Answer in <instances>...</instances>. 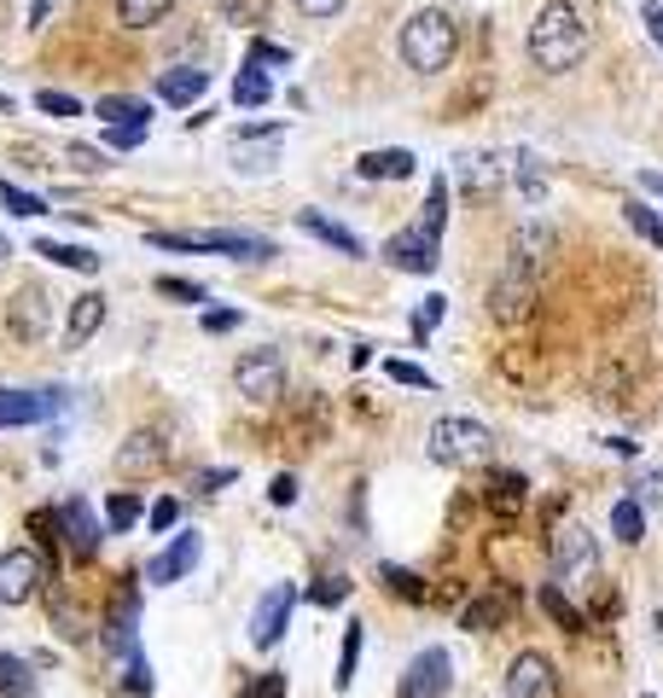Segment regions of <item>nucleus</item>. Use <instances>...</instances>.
Listing matches in <instances>:
<instances>
[{"instance_id": "obj_1", "label": "nucleus", "mask_w": 663, "mask_h": 698, "mask_svg": "<svg viewBox=\"0 0 663 698\" xmlns=\"http://www.w3.org/2000/svg\"><path fill=\"white\" fill-rule=\"evenodd\" d=\"M548 250H553V233L541 221H524L518 240H513V262L501 268V280L489 285V315L501 327H518L524 315L536 309L541 297V268H548Z\"/></svg>"}, {"instance_id": "obj_2", "label": "nucleus", "mask_w": 663, "mask_h": 698, "mask_svg": "<svg viewBox=\"0 0 663 698\" xmlns=\"http://www.w3.org/2000/svg\"><path fill=\"white\" fill-rule=\"evenodd\" d=\"M588 59V24L570 0H548L530 24V64L548 76H565Z\"/></svg>"}, {"instance_id": "obj_3", "label": "nucleus", "mask_w": 663, "mask_h": 698, "mask_svg": "<svg viewBox=\"0 0 663 698\" xmlns=\"http://www.w3.org/2000/svg\"><path fill=\"white\" fill-rule=\"evenodd\" d=\"M396 47H402V64H407V71H419V76H442V71L454 64V53H461V29H454L449 12L425 7V12H414V19L402 24Z\"/></svg>"}, {"instance_id": "obj_4", "label": "nucleus", "mask_w": 663, "mask_h": 698, "mask_svg": "<svg viewBox=\"0 0 663 698\" xmlns=\"http://www.w3.org/2000/svg\"><path fill=\"white\" fill-rule=\"evenodd\" d=\"M495 454V431L466 414H442L431 425V460L437 466H483Z\"/></svg>"}, {"instance_id": "obj_5", "label": "nucleus", "mask_w": 663, "mask_h": 698, "mask_svg": "<svg viewBox=\"0 0 663 698\" xmlns=\"http://www.w3.org/2000/svg\"><path fill=\"white\" fill-rule=\"evenodd\" d=\"M146 245L158 250H210V257H233V262H274L280 245L257 240V233H146Z\"/></svg>"}, {"instance_id": "obj_6", "label": "nucleus", "mask_w": 663, "mask_h": 698, "mask_svg": "<svg viewBox=\"0 0 663 698\" xmlns=\"http://www.w3.org/2000/svg\"><path fill=\"white\" fill-rule=\"evenodd\" d=\"M233 390H240L245 402H257V407H274L285 396V362H280V350H245L240 362H233Z\"/></svg>"}, {"instance_id": "obj_7", "label": "nucleus", "mask_w": 663, "mask_h": 698, "mask_svg": "<svg viewBox=\"0 0 663 698\" xmlns=\"http://www.w3.org/2000/svg\"><path fill=\"white\" fill-rule=\"evenodd\" d=\"M553 576L565 588H593V576H600V548H593V536L582 524H565L553 541Z\"/></svg>"}, {"instance_id": "obj_8", "label": "nucleus", "mask_w": 663, "mask_h": 698, "mask_svg": "<svg viewBox=\"0 0 663 698\" xmlns=\"http://www.w3.org/2000/svg\"><path fill=\"white\" fill-rule=\"evenodd\" d=\"M47 583V559L36 548H7L0 553V605H29Z\"/></svg>"}, {"instance_id": "obj_9", "label": "nucleus", "mask_w": 663, "mask_h": 698, "mask_svg": "<svg viewBox=\"0 0 663 698\" xmlns=\"http://www.w3.org/2000/svg\"><path fill=\"white\" fill-rule=\"evenodd\" d=\"M292 605H297V588H292V583H274V588L257 600V611H250V646H257V652L280 646L285 623H292Z\"/></svg>"}, {"instance_id": "obj_10", "label": "nucleus", "mask_w": 663, "mask_h": 698, "mask_svg": "<svg viewBox=\"0 0 663 698\" xmlns=\"http://www.w3.org/2000/svg\"><path fill=\"white\" fill-rule=\"evenodd\" d=\"M116 478H158V472L169 466V442L158 431H128L123 442H116Z\"/></svg>"}, {"instance_id": "obj_11", "label": "nucleus", "mask_w": 663, "mask_h": 698, "mask_svg": "<svg viewBox=\"0 0 663 698\" xmlns=\"http://www.w3.org/2000/svg\"><path fill=\"white\" fill-rule=\"evenodd\" d=\"M7 327L24 338V344H41L47 327H53V297L41 292V285H19V292L7 297Z\"/></svg>"}, {"instance_id": "obj_12", "label": "nucleus", "mask_w": 663, "mask_h": 698, "mask_svg": "<svg viewBox=\"0 0 663 698\" xmlns=\"http://www.w3.org/2000/svg\"><path fill=\"white\" fill-rule=\"evenodd\" d=\"M449 687H454V658L442 646H425L402 675V698H442Z\"/></svg>"}, {"instance_id": "obj_13", "label": "nucleus", "mask_w": 663, "mask_h": 698, "mask_svg": "<svg viewBox=\"0 0 663 698\" xmlns=\"http://www.w3.org/2000/svg\"><path fill=\"white\" fill-rule=\"evenodd\" d=\"M506 698H558V670L548 652H518L506 670Z\"/></svg>"}, {"instance_id": "obj_14", "label": "nucleus", "mask_w": 663, "mask_h": 698, "mask_svg": "<svg viewBox=\"0 0 663 698\" xmlns=\"http://www.w3.org/2000/svg\"><path fill=\"white\" fill-rule=\"evenodd\" d=\"M64 402V390H0V431L12 425H36V419H53Z\"/></svg>"}, {"instance_id": "obj_15", "label": "nucleus", "mask_w": 663, "mask_h": 698, "mask_svg": "<svg viewBox=\"0 0 663 698\" xmlns=\"http://www.w3.org/2000/svg\"><path fill=\"white\" fill-rule=\"evenodd\" d=\"M437 250H442L437 233L407 228V233H396V240L384 245V257H390V268H402V274H437Z\"/></svg>"}, {"instance_id": "obj_16", "label": "nucleus", "mask_w": 663, "mask_h": 698, "mask_svg": "<svg viewBox=\"0 0 663 698\" xmlns=\"http://www.w3.org/2000/svg\"><path fill=\"white\" fill-rule=\"evenodd\" d=\"M297 228L309 233V240L320 245H332L337 257H367V245H361V233H349L344 221H332L327 210H297Z\"/></svg>"}, {"instance_id": "obj_17", "label": "nucleus", "mask_w": 663, "mask_h": 698, "mask_svg": "<svg viewBox=\"0 0 663 698\" xmlns=\"http://www.w3.org/2000/svg\"><path fill=\"white\" fill-rule=\"evenodd\" d=\"M59 518H64V536H71V553L76 559H94L99 553V536H106V524L94 518V506L71 495V501L59 506Z\"/></svg>"}, {"instance_id": "obj_18", "label": "nucleus", "mask_w": 663, "mask_h": 698, "mask_svg": "<svg viewBox=\"0 0 663 698\" xmlns=\"http://www.w3.org/2000/svg\"><path fill=\"white\" fill-rule=\"evenodd\" d=\"M99 327H106V297L99 292L71 297V315H64V350H82Z\"/></svg>"}, {"instance_id": "obj_19", "label": "nucleus", "mask_w": 663, "mask_h": 698, "mask_svg": "<svg viewBox=\"0 0 663 698\" xmlns=\"http://www.w3.org/2000/svg\"><path fill=\"white\" fill-rule=\"evenodd\" d=\"M193 565H198V536H193V530H181V536L158 553V559H151V571H146V576H151L158 588H169V583H181V576L193 571Z\"/></svg>"}, {"instance_id": "obj_20", "label": "nucleus", "mask_w": 663, "mask_h": 698, "mask_svg": "<svg viewBox=\"0 0 663 698\" xmlns=\"http://www.w3.org/2000/svg\"><path fill=\"white\" fill-rule=\"evenodd\" d=\"M210 88V71L204 64H175V71H158V99L163 106H193Z\"/></svg>"}, {"instance_id": "obj_21", "label": "nucleus", "mask_w": 663, "mask_h": 698, "mask_svg": "<svg viewBox=\"0 0 663 698\" xmlns=\"http://www.w3.org/2000/svg\"><path fill=\"white\" fill-rule=\"evenodd\" d=\"M419 169V158L407 146H390V151H361L355 158V175L361 181H407Z\"/></svg>"}, {"instance_id": "obj_22", "label": "nucleus", "mask_w": 663, "mask_h": 698, "mask_svg": "<svg viewBox=\"0 0 663 698\" xmlns=\"http://www.w3.org/2000/svg\"><path fill=\"white\" fill-rule=\"evenodd\" d=\"M513 175H518L524 204H530V210H541V204H548V163H541L536 146H518V151H513Z\"/></svg>"}, {"instance_id": "obj_23", "label": "nucleus", "mask_w": 663, "mask_h": 698, "mask_svg": "<svg viewBox=\"0 0 663 698\" xmlns=\"http://www.w3.org/2000/svg\"><path fill=\"white\" fill-rule=\"evenodd\" d=\"M454 175H461V186H471V193H495L506 169H501V158H495V151H466Z\"/></svg>"}, {"instance_id": "obj_24", "label": "nucleus", "mask_w": 663, "mask_h": 698, "mask_svg": "<svg viewBox=\"0 0 663 698\" xmlns=\"http://www.w3.org/2000/svg\"><path fill=\"white\" fill-rule=\"evenodd\" d=\"M36 257H47L53 268H71V274H99V257L88 245H64V240H36Z\"/></svg>"}, {"instance_id": "obj_25", "label": "nucleus", "mask_w": 663, "mask_h": 698, "mask_svg": "<svg viewBox=\"0 0 663 698\" xmlns=\"http://www.w3.org/2000/svg\"><path fill=\"white\" fill-rule=\"evenodd\" d=\"M169 12H175V0H116V24L123 29H158Z\"/></svg>"}, {"instance_id": "obj_26", "label": "nucleus", "mask_w": 663, "mask_h": 698, "mask_svg": "<svg viewBox=\"0 0 663 698\" xmlns=\"http://www.w3.org/2000/svg\"><path fill=\"white\" fill-rule=\"evenodd\" d=\"M0 698H36V670L19 652H0Z\"/></svg>"}, {"instance_id": "obj_27", "label": "nucleus", "mask_w": 663, "mask_h": 698, "mask_svg": "<svg viewBox=\"0 0 663 698\" xmlns=\"http://www.w3.org/2000/svg\"><path fill=\"white\" fill-rule=\"evenodd\" d=\"M274 99V82H268L262 64H245L240 76H233V106H268Z\"/></svg>"}, {"instance_id": "obj_28", "label": "nucleus", "mask_w": 663, "mask_h": 698, "mask_svg": "<svg viewBox=\"0 0 663 698\" xmlns=\"http://www.w3.org/2000/svg\"><path fill=\"white\" fill-rule=\"evenodd\" d=\"M94 111L106 117V128H116V123H151V106H146V99H128V94H106Z\"/></svg>"}, {"instance_id": "obj_29", "label": "nucleus", "mask_w": 663, "mask_h": 698, "mask_svg": "<svg viewBox=\"0 0 663 698\" xmlns=\"http://www.w3.org/2000/svg\"><path fill=\"white\" fill-rule=\"evenodd\" d=\"M611 536L628 541V548H635V541L646 536V506H640L635 495H623L617 506H611Z\"/></svg>"}, {"instance_id": "obj_30", "label": "nucleus", "mask_w": 663, "mask_h": 698, "mask_svg": "<svg viewBox=\"0 0 663 698\" xmlns=\"http://www.w3.org/2000/svg\"><path fill=\"white\" fill-rule=\"evenodd\" d=\"M111 670H116V681L134 693V698H146L151 693V663H146V652L134 646V652H123V658H111Z\"/></svg>"}, {"instance_id": "obj_31", "label": "nucleus", "mask_w": 663, "mask_h": 698, "mask_svg": "<svg viewBox=\"0 0 663 698\" xmlns=\"http://www.w3.org/2000/svg\"><path fill=\"white\" fill-rule=\"evenodd\" d=\"M140 518H146V506L134 501V495H111L106 501V536H128Z\"/></svg>"}, {"instance_id": "obj_32", "label": "nucleus", "mask_w": 663, "mask_h": 698, "mask_svg": "<svg viewBox=\"0 0 663 698\" xmlns=\"http://www.w3.org/2000/svg\"><path fill=\"white\" fill-rule=\"evenodd\" d=\"M489 506H495V513H506V518L518 513V506H524V478H518V472H501V478H489Z\"/></svg>"}, {"instance_id": "obj_33", "label": "nucleus", "mask_w": 663, "mask_h": 698, "mask_svg": "<svg viewBox=\"0 0 663 698\" xmlns=\"http://www.w3.org/2000/svg\"><path fill=\"white\" fill-rule=\"evenodd\" d=\"M541 611L558 623V628H570V635H582V617H576V605L565 600V588L558 583H541Z\"/></svg>"}, {"instance_id": "obj_34", "label": "nucleus", "mask_w": 663, "mask_h": 698, "mask_svg": "<svg viewBox=\"0 0 663 698\" xmlns=\"http://www.w3.org/2000/svg\"><path fill=\"white\" fill-rule=\"evenodd\" d=\"M355 663H361V623H349L344 628V652H337V693H349L355 687Z\"/></svg>"}, {"instance_id": "obj_35", "label": "nucleus", "mask_w": 663, "mask_h": 698, "mask_svg": "<svg viewBox=\"0 0 663 698\" xmlns=\"http://www.w3.org/2000/svg\"><path fill=\"white\" fill-rule=\"evenodd\" d=\"M419 228H425V233H437V240H442V228H449V181H431V198H425Z\"/></svg>"}, {"instance_id": "obj_36", "label": "nucleus", "mask_w": 663, "mask_h": 698, "mask_svg": "<svg viewBox=\"0 0 663 698\" xmlns=\"http://www.w3.org/2000/svg\"><path fill=\"white\" fill-rule=\"evenodd\" d=\"M623 216H628V228H635L640 233V240H663V216H652V204H640V198H628L623 204Z\"/></svg>"}, {"instance_id": "obj_37", "label": "nucleus", "mask_w": 663, "mask_h": 698, "mask_svg": "<svg viewBox=\"0 0 663 698\" xmlns=\"http://www.w3.org/2000/svg\"><path fill=\"white\" fill-rule=\"evenodd\" d=\"M29 530L41 536V548H47V553H59V548H64V536H59V530H64L59 506H41V513H29Z\"/></svg>"}, {"instance_id": "obj_38", "label": "nucleus", "mask_w": 663, "mask_h": 698, "mask_svg": "<svg viewBox=\"0 0 663 698\" xmlns=\"http://www.w3.org/2000/svg\"><path fill=\"white\" fill-rule=\"evenodd\" d=\"M379 583L390 593H402V600H425V583H419L414 571H402V565H379Z\"/></svg>"}, {"instance_id": "obj_39", "label": "nucleus", "mask_w": 663, "mask_h": 698, "mask_svg": "<svg viewBox=\"0 0 663 698\" xmlns=\"http://www.w3.org/2000/svg\"><path fill=\"white\" fill-rule=\"evenodd\" d=\"M489 623H501V600H495V593H489V600H471L466 617H461V628H471V635H483Z\"/></svg>"}, {"instance_id": "obj_40", "label": "nucleus", "mask_w": 663, "mask_h": 698, "mask_svg": "<svg viewBox=\"0 0 663 698\" xmlns=\"http://www.w3.org/2000/svg\"><path fill=\"white\" fill-rule=\"evenodd\" d=\"M0 204H7L12 216H47V204H41L36 193H19L12 181H0Z\"/></svg>"}, {"instance_id": "obj_41", "label": "nucleus", "mask_w": 663, "mask_h": 698, "mask_svg": "<svg viewBox=\"0 0 663 698\" xmlns=\"http://www.w3.org/2000/svg\"><path fill=\"white\" fill-rule=\"evenodd\" d=\"M315 605H344L349 600V576H320V583L309 588Z\"/></svg>"}, {"instance_id": "obj_42", "label": "nucleus", "mask_w": 663, "mask_h": 698, "mask_svg": "<svg viewBox=\"0 0 663 698\" xmlns=\"http://www.w3.org/2000/svg\"><path fill=\"white\" fill-rule=\"evenodd\" d=\"M36 106H41L47 117H82V99H76V94H59V88H41Z\"/></svg>"}, {"instance_id": "obj_43", "label": "nucleus", "mask_w": 663, "mask_h": 698, "mask_svg": "<svg viewBox=\"0 0 663 698\" xmlns=\"http://www.w3.org/2000/svg\"><path fill=\"white\" fill-rule=\"evenodd\" d=\"M442 309H449V297H425V303H419V315H414V338H419V344L431 338V327L442 320Z\"/></svg>"}, {"instance_id": "obj_44", "label": "nucleus", "mask_w": 663, "mask_h": 698, "mask_svg": "<svg viewBox=\"0 0 663 698\" xmlns=\"http://www.w3.org/2000/svg\"><path fill=\"white\" fill-rule=\"evenodd\" d=\"M146 140V123H116V128H106V146L111 151H134Z\"/></svg>"}, {"instance_id": "obj_45", "label": "nucleus", "mask_w": 663, "mask_h": 698, "mask_svg": "<svg viewBox=\"0 0 663 698\" xmlns=\"http://www.w3.org/2000/svg\"><path fill=\"white\" fill-rule=\"evenodd\" d=\"M158 292H163V297H175V303H204V285L181 280V274H163V280H158Z\"/></svg>"}, {"instance_id": "obj_46", "label": "nucleus", "mask_w": 663, "mask_h": 698, "mask_svg": "<svg viewBox=\"0 0 663 698\" xmlns=\"http://www.w3.org/2000/svg\"><path fill=\"white\" fill-rule=\"evenodd\" d=\"M146 524H151V530H175V524H181V501H151L146 506Z\"/></svg>"}, {"instance_id": "obj_47", "label": "nucleus", "mask_w": 663, "mask_h": 698, "mask_svg": "<svg viewBox=\"0 0 663 698\" xmlns=\"http://www.w3.org/2000/svg\"><path fill=\"white\" fill-rule=\"evenodd\" d=\"M384 372H390V379H396V384H414V390H431V372H425V367H414V362H390Z\"/></svg>"}, {"instance_id": "obj_48", "label": "nucleus", "mask_w": 663, "mask_h": 698, "mask_svg": "<svg viewBox=\"0 0 663 698\" xmlns=\"http://www.w3.org/2000/svg\"><path fill=\"white\" fill-rule=\"evenodd\" d=\"M64 158H71V163L82 169V175H99V169H106V158H99L94 146H82V140H76V146H64Z\"/></svg>"}, {"instance_id": "obj_49", "label": "nucleus", "mask_w": 663, "mask_h": 698, "mask_svg": "<svg viewBox=\"0 0 663 698\" xmlns=\"http://www.w3.org/2000/svg\"><path fill=\"white\" fill-rule=\"evenodd\" d=\"M292 7L303 12V19H337V12L349 7V0H292Z\"/></svg>"}, {"instance_id": "obj_50", "label": "nucleus", "mask_w": 663, "mask_h": 698, "mask_svg": "<svg viewBox=\"0 0 663 698\" xmlns=\"http://www.w3.org/2000/svg\"><path fill=\"white\" fill-rule=\"evenodd\" d=\"M88 617H82L76 605H59V628H64V640H88V628H82Z\"/></svg>"}, {"instance_id": "obj_51", "label": "nucleus", "mask_w": 663, "mask_h": 698, "mask_svg": "<svg viewBox=\"0 0 663 698\" xmlns=\"http://www.w3.org/2000/svg\"><path fill=\"white\" fill-rule=\"evenodd\" d=\"M292 53H285V47H274V41H250V59L245 64H285Z\"/></svg>"}, {"instance_id": "obj_52", "label": "nucleus", "mask_w": 663, "mask_h": 698, "mask_svg": "<svg viewBox=\"0 0 663 698\" xmlns=\"http://www.w3.org/2000/svg\"><path fill=\"white\" fill-rule=\"evenodd\" d=\"M640 506H663V472H646L640 478V495H635Z\"/></svg>"}, {"instance_id": "obj_53", "label": "nucleus", "mask_w": 663, "mask_h": 698, "mask_svg": "<svg viewBox=\"0 0 663 698\" xmlns=\"http://www.w3.org/2000/svg\"><path fill=\"white\" fill-rule=\"evenodd\" d=\"M221 483H233V466H210V472H198V489H204V495H216Z\"/></svg>"}, {"instance_id": "obj_54", "label": "nucleus", "mask_w": 663, "mask_h": 698, "mask_svg": "<svg viewBox=\"0 0 663 698\" xmlns=\"http://www.w3.org/2000/svg\"><path fill=\"white\" fill-rule=\"evenodd\" d=\"M268 495H274V506H292V501H297V478H292V472H280Z\"/></svg>"}, {"instance_id": "obj_55", "label": "nucleus", "mask_w": 663, "mask_h": 698, "mask_svg": "<svg viewBox=\"0 0 663 698\" xmlns=\"http://www.w3.org/2000/svg\"><path fill=\"white\" fill-rule=\"evenodd\" d=\"M233 327H240V315H233V309H210V315H204V332H233Z\"/></svg>"}, {"instance_id": "obj_56", "label": "nucleus", "mask_w": 663, "mask_h": 698, "mask_svg": "<svg viewBox=\"0 0 663 698\" xmlns=\"http://www.w3.org/2000/svg\"><path fill=\"white\" fill-rule=\"evenodd\" d=\"M640 19H646V36H652V41L663 47V7H652V0H646V7H640Z\"/></svg>"}, {"instance_id": "obj_57", "label": "nucleus", "mask_w": 663, "mask_h": 698, "mask_svg": "<svg viewBox=\"0 0 663 698\" xmlns=\"http://www.w3.org/2000/svg\"><path fill=\"white\" fill-rule=\"evenodd\" d=\"M280 687H285V681H280V675H268V681H262V687H250L245 698H280Z\"/></svg>"}, {"instance_id": "obj_58", "label": "nucleus", "mask_w": 663, "mask_h": 698, "mask_svg": "<svg viewBox=\"0 0 663 698\" xmlns=\"http://www.w3.org/2000/svg\"><path fill=\"white\" fill-rule=\"evenodd\" d=\"M47 12H53V0H36V7H29V29H41Z\"/></svg>"}, {"instance_id": "obj_59", "label": "nucleus", "mask_w": 663, "mask_h": 698, "mask_svg": "<svg viewBox=\"0 0 663 698\" xmlns=\"http://www.w3.org/2000/svg\"><path fill=\"white\" fill-rule=\"evenodd\" d=\"M658 646H663V605H658Z\"/></svg>"}, {"instance_id": "obj_60", "label": "nucleus", "mask_w": 663, "mask_h": 698, "mask_svg": "<svg viewBox=\"0 0 663 698\" xmlns=\"http://www.w3.org/2000/svg\"><path fill=\"white\" fill-rule=\"evenodd\" d=\"M0 257H12V250H7V240H0Z\"/></svg>"}, {"instance_id": "obj_61", "label": "nucleus", "mask_w": 663, "mask_h": 698, "mask_svg": "<svg viewBox=\"0 0 663 698\" xmlns=\"http://www.w3.org/2000/svg\"><path fill=\"white\" fill-rule=\"evenodd\" d=\"M0 111H7V94H0Z\"/></svg>"}, {"instance_id": "obj_62", "label": "nucleus", "mask_w": 663, "mask_h": 698, "mask_svg": "<svg viewBox=\"0 0 663 698\" xmlns=\"http://www.w3.org/2000/svg\"><path fill=\"white\" fill-rule=\"evenodd\" d=\"M640 698H652V693H640Z\"/></svg>"}]
</instances>
